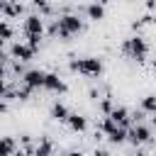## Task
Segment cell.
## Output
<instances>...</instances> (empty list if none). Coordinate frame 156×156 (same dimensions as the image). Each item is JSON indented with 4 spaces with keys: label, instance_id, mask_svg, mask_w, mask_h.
<instances>
[{
    "label": "cell",
    "instance_id": "cell-1",
    "mask_svg": "<svg viewBox=\"0 0 156 156\" xmlns=\"http://www.w3.org/2000/svg\"><path fill=\"white\" fill-rule=\"evenodd\" d=\"M71 71H78L83 76H100L102 63L100 58H78V61H71Z\"/></svg>",
    "mask_w": 156,
    "mask_h": 156
},
{
    "label": "cell",
    "instance_id": "cell-2",
    "mask_svg": "<svg viewBox=\"0 0 156 156\" xmlns=\"http://www.w3.org/2000/svg\"><path fill=\"white\" fill-rule=\"evenodd\" d=\"M127 139H129V141H132L134 146H136V144H146V141L151 139V132H149L146 127L136 124L134 129H129V132H127Z\"/></svg>",
    "mask_w": 156,
    "mask_h": 156
},
{
    "label": "cell",
    "instance_id": "cell-3",
    "mask_svg": "<svg viewBox=\"0 0 156 156\" xmlns=\"http://www.w3.org/2000/svg\"><path fill=\"white\" fill-rule=\"evenodd\" d=\"M58 27H63L68 34H78V32L83 29V24H80V20H78L76 15H63V17L58 20Z\"/></svg>",
    "mask_w": 156,
    "mask_h": 156
},
{
    "label": "cell",
    "instance_id": "cell-4",
    "mask_svg": "<svg viewBox=\"0 0 156 156\" xmlns=\"http://www.w3.org/2000/svg\"><path fill=\"white\" fill-rule=\"evenodd\" d=\"M129 46H132V58H136L139 63L146 58V41L141 39V37H134V39H129Z\"/></svg>",
    "mask_w": 156,
    "mask_h": 156
},
{
    "label": "cell",
    "instance_id": "cell-5",
    "mask_svg": "<svg viewBox=\"0 0 156 156\" xmlns=\"http://www.w3.org/2000/svg\"><path fill=\"white\" fill-rule=\"evenodd\" d=\"M12 56L24 63V61H32V58H34V49H32L29 44H27V46H24V44H12Z\"/></svg>",
    "mask_w": 156,
    "mask_h": 156
},
{
    "label": "cell",
    "instance_id": "cell-6",
    "mask_svg": "<svg viewBox=\"0 0 156 156\" xmlns=\"http://www.w3.org/2000/svg\"><path fill=\"white\" fill-rule=\"evenodd\" d=\"M110 117H112V119H115L119 127H124V129H129V124H132V117H129L127 107H112Z\"/></svg>",
    "mask_w": 156,
    "mask_h": 156
},
{
    "label": "cell",
    "instance_id": "cell-7",
    "mask_svg": "<svg viewBox=\"0 0 156 156\" xmlns=\"http://www.w3.org/2000/svg\"><path fill=\"white\" fill-rule=\"evenodd\" d=\"M44 76H46V73L37 71V68L24 71V83H27V85H32V88H44Z\"/></svg>",
    "mask_w": 156,
    "mask_h": 156
},
{
    "label": "cell",
    "instance_id": "cell-8",
    "mask_svg": "<svg viewBox=\"0 0 156 156\" xmlns=\"http://www.w3.org/2000/svg\"><path fill=\"white\" fill-rule=\"evenodd\" d=\"M24 32H27V34H41V32H44V22H41V17H39V15L27 17V22H24Z\"/></svg>",
    "mask_w": 156,
    "mask_h": 156
},
{
    "label": "cell",
    "instance_id": "cell-9",
    "mask_svg": "<svg viewBox=\"0 0 156 156\" xmlns=\"http://www.w3.org/2000/svg\"><path fill=\"white\" fill-rule=\"evenodd\" d=\"M44 88H46V90H54V93H63V90H66V85L58 80L56 73H46V76H44Z\"/></svg>",
    "mask_w": 156,
    "mask_h": 156
},
{
    "label": "cell",
    "instance_id": "cell-10",
    "mask_svg": "<svg viewBox=\"0 0 156 156\" xmlns=\"http://www.w3.org/2000/svg\"><path fill=\"white\" fill-rule=\"evenodd\" d=\"M66 122L71 124V129H73V132H85V127H88L85 117H80V115H68V119H66Z\"/></svg>",
    "mask_w": 156,
    "mask_h": 156
},
{
    "label": "cell",
    "instance_id": "cell-11",
    "mask_svg": "<svg viewBox=\"0 0 156 156\" xmlns=\"http://www.w3.org/2000/svg\"><path fill=\"white\" fill-rule=\"evenodd\" d=\"M85 12H88V17H90V20H95V22H98V20H102V15H105L102 2H93V5H88V10H85Z\"/></svg>",
    "mask_w": 156,
    "mask_h": 156
},
{
    "label": "cell",
    "instance_id": "cell-12",
    "mask_svg": "<svg viewBox=\"0 0 156 156\" xmlns=\"http://www.w3.org/2000/svg\"><path fill=\"white\" fill-rule=\"evenodd\" d=\"M15 151V139L12 136H2L0 139V156H10Z\"/></svg>",
    "mask_w": 156,
    "mask_h": 156
},
{
    "label": "cell",
    "instance_id": "cell-13",
    "mask_svg": "<svg viewBox=\"0 0 156 156\" xmlns=\"http://www.w3.org/2000/svg\"><path fill=\"white\" fill-rule=\"evenodd\" d=\"M51 115H54V119H58V122H66V119H68V110H66V105H61V102H56V105L51 107Z\"/></svg>",
    "mask_w": 156,
    "mask_h": 156
},
{
    "label": "cell",
    "instance_id": "cell-14",
    "mask_svg": "<svg viewBox=\"0 0 156 156\" xmlns=\"http://www.w3.org/2000/svg\"><path fill=\"white\" fill-rule=\"evenodd\" d=\"M2 12H5L7 17H17V15L22 12V5L15 2V0H12V2H5V10H2Z\"/></svg>",
    "mask_w": 156,
    "mask_h": 156
},
{
    "label": "cell",
    "instance_id": "cell-15",
    "mask_svg": "<svg viewBox=\"0 0 156 156\" xmlns=\"http://www.w3.org/2000/svg\"><path fill=\"white\" fill-rule=\"evenodd\" d=\"M110 141H112V144H122V141H127V129H124V127H117V129L110 134Z\"/></svg>",
    "mask_w": 156,
    "mask_h": 156
},
{
    "label": "cell",
    "instance_id": "cell-16",
    "mask_svg": "<svg viewBox=\"0 0 156 156\" xmlns=\"http://www.w3.org/2000/svg\"><path fill=\"white\" fill-rule=\"evenodd\" d=\"M117 127H119V124H117V122H115V119H112V117H110V115H107V117H105V119H102V124H100V129H102V132H105V134H112V132H115V129H117Z\"/></svg>",
    "mask_w": 156,
    "mask_h": 156
},
{
    "label": "cell",
    "instance_id": "cell-17",
    "mask_svg": "<svg viewBox=\"0 0 156 156\" xmlns=\"http://www.w3.org/2000/svg\"><path fill=\"white\" fill-rule=\"evenodd\" d=\"M141 110L144 112H156V95H146L141 100Z\"/></svg>",
    "mask_w": 156,
    "mask_h": 156
},
{
    "label": "cell",
    "instance_id": "cell-18",
    "mask_svg": "<svg viewBox=\"0 0 156 156\" xmlns=\"http://www.w3.org/2000/svg\"><path fill=\"white\" fill-rule=\"evenodd\" d=\"M34 2V7H39L41 10V15H51V7H49V2L46 0H32Z\"/></svg>",
    "mask_w": 156,
    "mask_h": 156
},
{
    "label": "cell",
    "instance_id": "cell-19",
    "mask_svg": "<svg viewBox=\"0 0 156 156\" xmlns=\"http://www.w3.org/2000/svg\"><path fill=\"white\" fill-rule=\"evenodd\" d=\"M10 37H12V27L5 24V22H0V39L5 41V39H10Z\"/></svg>",
    "mask_w": 156,
    "mask_h": 156
},
{
    "label": "cell",
    "instance_id": "cell-20",
    "mask_svg": "<svg viewBox=\"0 0 156 156\" xmlns=\"http://www.w3.org/2000/svg\"><path fill=\"white\" fill-rule=\"evenodd\" d=\"M34 154H37V156H46V154H51V144L44 139V144H41V146H37V151H34Z\"/></svg>",
    "mask_w": 156,
    "mask_h": 156
},
{
    "label": "cell",
    "instance_id": "cell-21",
    "mask_svg": "<svg viewBox=\"0 0 156 156\" xmlns=\"http://www.w3.org/2000/svg\"><path fill=\"white\" fill-rule=\"evenodd\" d=\"M27 37H29V46L37 51V49H39V39H41V34H27Z\"/></svg>",
    "mask_w": 156,
    "mask_h": 156
},
{
    "label": "cell",
    "instance_id": "cell-22",
    "mask_svg": "<svg viewBox=\"0 0 156 156\" xmlns=\"http://www.w3.org/2000/svg\"><path fill=\"white\" fill-rule=\"evenodd\" d=\"M100 110H102L105 115H110V112H112V100H110V98H105V100L100 102Z\"/></svg>",
    "mask_w": 156,
    "mask_h": 156
},
{
    "label": "cell",
    "instance_id": "cell-23",
    "mask_svg": "<svg viewBox=\"0 0 156 156\" xmlns=\"http://www.w3.org/2000/svg\"><path fill=\"white\" fill-rule=\"evenodd\" d=\"M20 139H22V144H24V146H29V144H32V136H29V134H22Z\"/></svg>",
    "mask_w": 156,
    "mask_h": 156
},
{
    "label": "cell",
    "instance_id": "cell-24",
    "mask_svg": "<svg viewBox=\"0 0 156 156\" xmlns=\"http://www.w3.org/2000/svg\"><path fill=\"white\" fill-rule=\"evenodd\" d=\"M5 93H7V85H5V80H2V78H0V98H2V95H5Z\"/></svg>",
    "mask_w": 156,
    "mask_h": 156
},
{
    "label": "cell",
    "instance_id": "cell-25",
    "mask_svg": "<svg viewBox=\"0 0 156 156\" xmlns=\"http://www.w3.org/2000/svg\"><path fill=\"white\" fill-rule=\"evenodd\" d=\"M146 7H149V10H154V7H156V0H146Z\"/></svg>",
    "mask_w": 156,
    "mask_h": 156
},
{
    "label": "cell",
    "instance_id": "cell-26",
    "mask_svg": "<svg viewBox=\"0 0 156 156\" xmlns=\"http://www.w3.org/2000/svg\"><path fill=\"white\" fill-rule=\"evenodd\" d=\"M0 78H5V68H2V61H0Z\"/></svg>",
    "mask_w": 156,
    "mask_h": 156
},
{
    "label": "cell",
    "instance_id": "cell-27",
    "mask_svg": "<svg viewBox=\"0 0 156 156\" xmlns=\"http://www.w3.org/2000/svg\"><path fill=\"white\" fill-rule=\"evenodd\" d=\"M5 110H7V105H5V102H0V112H5Z\"/></svg>",
    "mask_w": 156,
    "mask_h": 156
},
{
    "label": "cell",
    "instance_id": "cell-28",
    "mask_svg": "<svg viewBox=\"0 0 156 156\" xmlns=\"http://www.w3.org/2000/svg\"><path fill=\"white\" fill-rule=\"evenodd\" d=\"M5 2H7V0H0V12L5 10Z\"/></svg>",
    "mask_w": 156,
    "mask_h": 156
},
{
    "label": "cell",
    "instance_id": "cell-29",
    "mask_svg": "<svg viewBox=\"0 0 156 156\" xmlns=\"http://www.w3.org/2000/svg\"><path fill=\"white\" fill-rule=\"evenodd\" d=\"M151 68H154V73H156V61H154V63H151Z\"/></svg>",
    "mask_w": 156,
    "mask_h": 156
},
{
    "label": "cell",
    "instance_id": "cell-30",
    "mask_svg": "<svg viewBox=\"0 0 156 156\" xmlns=\"http://www.w3.org/2000/svg\"><path fill=\"white\" fill-rule=\"evenodd\" d=\"M151 122H154V127H156V117H154V119H151Z\"/></svg>",
    "mask_w": 156,
    "mask_h": 156
},
{
    "label": "cell",
    "instance_id": "cell-31",
    "mask_svg": "<svg viewBox=\"0 0 156 156\" xmlns=\"http://www.w3.org/2000/svg\"><path fill=\"white\" fill-rule=\"evenodd\" d=\"M0 44H2V39H0Z\"/></svg>",
    "mask_w": 156,
    "mask_h": 156
}]
</instances>
